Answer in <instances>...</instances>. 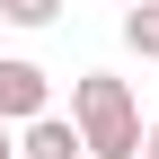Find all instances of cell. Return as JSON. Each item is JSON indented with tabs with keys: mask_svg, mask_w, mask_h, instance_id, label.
<instances>
[{
	"mask_svg": "<svg viewBox=\"0 0 159 159\" xmlns=\"http://www.w3.org/2000/svg\"><path fill=\"white\" fill-rule=\"evenodd\" d=\"M71 124L89 159H142V106L115 71H80L71 80Z\"/></svg>",
	"mask_w": 159,
	"mask_h": 159,
	"instance_id": "6da1fadb",
	"label": "cell"
},
{
	"mask_svg": "<svg viewBox=\"0 0 159 159\" xmlns=\"http://www.w3.org/2000/svg\"><path fill=\"white\" fill-rule=\"evenodd\" d=\"M44 97H53V80H44V71L18 62V53H0V124H35V115H53Z\"/></svg>",
	"mask_w": 159,
	"mask_h": 159,
	"instance_id": "7a4b0ae2",
	"label": "cell"
},
{
	"mask_svg": "<svg viewBox=\"0 0 159 159\" xmlns=\"http://www.w3.org/2000/svg\"><path fill=\"white\" fill-rule=\"evenodd\" d=\"M18 159H89V150H80V124L71 115H35V124L18 133Z\"/></svg>",
	"mask_w": 159,
	"mask_h": 159,
	"instance_id": "3957f363",
	"label": "cell"
},
{
	"mask_svg": "<svg viewBox=\"0 0 159 159\" xmlns=\"http://www.w3.org/2000/svg\"><path fill=\"white\" fill-rule=\"evenodd\" d=\"M124 44L142 53V62H159V0H133L124 9Z\"/></svg>",
	"mask_w": 159,
	"mask_h": 159,
	"instance_id": "277c9868",
	"label": "cell"
},
{
	"mask_svg": "<svg viewBox=\"0 0 159 159\" xmlns=\"http://www.w3.org/2000/svg\"><path fill=\"white\" fill-rule=\"evenodd\" d=\"M0 18H9V27H53L62 0H0Z\"/></svg>",
	"mask_w": 159,
	"mask_h": 159,
	"instance_id": "5b68a950",
	"label": "cell"
},
{
	"mask_svg": "<svg viewBox=\"0 0 159 159\" xmlns=\"http://www.w3.org/2000/svg\"><path fill=\"white\" fill-rule=\"evenodd\" d=\"M142 159H159V124H142Z\"/></svg>",
	"mask_w": 159,
	"mask_h": 159,
	"instance_id": "8992f818",
	"label": "cell"
},
{
	"mask_svg": "<svg viewBox=\"0 0 159 159\" xmlns=\"http://www.w3.org/2000/svg\"><path fill=\"white\" fill-rule=\"evenodd\" d=\"M0 159H18V142H9V124H0Z\"/></svg>",
	"mask_w": 159,
	"mask_h": 159,
	"instance_id": "52a82bcc",
	"label": "cell"
},
{
	"mask_svg": "<svg viewBox=\"0 0 159 159\" xmlns=\"http://www.w3.org/2000/svg\"><path fill=\"white\" fill-rule=\"evenodd\" d=\"M124 9H133V0H124Z\"/></svg>",
	"mask_w": 159,
	"mask_h": 159,
	"instance_id": "ba28073f",
	"label": "cell"
}]
</instances>
